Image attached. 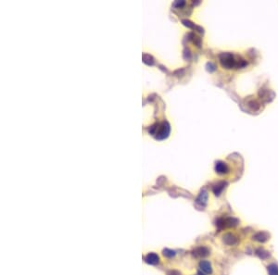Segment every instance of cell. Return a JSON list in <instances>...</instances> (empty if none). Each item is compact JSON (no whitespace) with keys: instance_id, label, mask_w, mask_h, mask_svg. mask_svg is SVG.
Listing matches in <instances>:
<instances>
[{"instance_id":"5b68a950","label":"cell","mask_w":278,"mask_h":275,"mask_svg":"<svg viewBox=\"0 0 278 275\" xmlns=\"http://www.w3.org/2000/svg\"><path fill=\"white\" fill-rule=\"evenodd\" d=\"M209 254H210V250L205 246L197 247L194 251V255L197 258H204V257H207Z\"/></svg>"},{"instance_id":"9c48e42d","label":"cell","mask_w":278,"mask_h":275,"mask_svg":"<svg viewBox=\"0 0 278 275\" xmlns=\"http://www.w3.org/2000/svg\"><path fill=\"white\" fill-rule=\"evenodd\" d=\"M163 255L167 258H173L174 255H175V252L174 250H171V249H164L163 250Z\"/></svg>"},{"instance_id":"277c9868","label":"cell","mask_w":278,"mask_h":275,"mask_svg":"<svg viewBox=\"0 0 278 275\" xmlns=\"http://www.w3.org/2000/svg\"><path fill=\"white\" fill-rule=\"evenodd\" d=\"M270 237V234L267 231H259L255 235H253V239L258 241V242H266Z\"/></svg>"},{"instance_id":"8992f818","label":"cell","mask_w":278,"mask_h":275,"mask_svg":"<svg viewBox=\"0 0 278 275\" xmlns=\"http://www.w3.org/2000/svg\"><path fill=\"white\" fill-rule=\"evenodd\" d=\"M199 267L201 269V271L205 273H211L212 269H211V265L209 261L203 260L199 263Z\"/></svg>"},{"instance_id":"7a4b0ae2","label":"cell","mask_w":278,"mask_h":275,"mask_svg":"<svg viewBox=\"0 0 278 275\" xmlns=\"http://www.w3.org/2000/svg\"><path fill=\"white\" fill-rule=\"evenodd\" d=\"M145 261L148 264H151V265H156L159 263L160 261V258L157 254L155 253H149L146 256L145 258Z\"/></svg>"},{"instance_id":"30bf717a","label":"cell","mask_w":278,"mask_h":275,"mask_svg":"<svg viewBox=\"0 0 278 275\" xmlns=\"http://www.w3.org/2000/svg\"><path fill=\"white\" fill-rule=\"evenodd\" d=\"M168 275H181V273L177 271H171L168 273Z\"/></svg>"},{"instance_id":"3957f363","label":"cell","mask_w":278,"mask_h":275,"mask_svg":"<svg viewBox=\"0 0 278 275\" xmlns=\"http://www.w3.org/2000/svg\"><path fill=\"white\" fill-rule=\"evenodd\" d=\"M223 240H224V243L227 245H234L237 243V238L232 233L225 234L223 237Z\"/></svg>"},{"instance_id":"8fae6325","label":"cell","mask_w":278,"mask_h":275,"mask_svg":"<svg viewBox=\"0 0 278 275\" xmlns=\"http://www.w3.org/2000/svg\"><path fill=\"white\" fill-rule=\"evenodd\" d=\"M197 275H204V274H203L201 272H198V273H197Z\"/></svg>"},{"instance_id":"6da1fadb","label":"cell","mask_w":278,"mask_h":275,"mask_svg":"<svg viewBox=\"0 0 278 275\" xmlns=\"http://www.w3.org/2000/svg\"><path fill=\"white\" fill-rule=\"evenodd\" d=\"M238 223V221L234 218H225V219H219L216 222V225L219 229H225V228H231L236 226Z\"/></svg>"},{"instance_id":"52a82bcc","label":"cell","mask_w":278,"mask_h":275,"mask_svg":"<svg viewBox=\"0 0 278 275\" xmlns=\"http://www.w3.org/2000/svg\"><path fill=\"white\" fill-rule=\"evenodd\" d=\"M256 254L262 259H266L270 257V254L268 251L264 250V249H262V248H259L257 251H256Z\"/></svg>"},{"instance_id":"ba28073f","label":"cell","mask_w":278,"mask_h":275,"mask_svg":"<svg viewBox=\"0 0 278 275\" xmlns=\"http://www.w3.org/2000/svg\"><path fill=\"white\" fill-rule=\"evenodd\" d=\"M269 275H278V266L276 264H271L268 266Z\"/></svg>"}]
</instances>
